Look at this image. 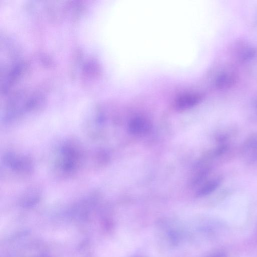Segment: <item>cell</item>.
Segmentation results:
<instances>
[{
  "mask_svg": "<svg viewBox=\"0 0 257 257\" xmlns=\"http://www.w3.org/2000/svg\"><path fill=\"white\" fill-rule=\"evenodd\" d=\"M80 147L75 143L68 142L60 148L56 162V170L60 174L73 175L84 163L86 154Z\"/></svg>",
  "mask_w": 257,
  "mask_h": 257,
  "instance_id": "1",
  "label": "cell"
},
{
  "mask_svg": "<svg viewBox=\"0 0 257 257\" xmlns=\"http://www.w3.org/2000/svg\"><path fill=\"white\" fill-rule=\"evenodd\" d=\"M4 163L11 170L21 174H29L32 171L31 161L25 156L9 153L5 155Z\"/></svg>",
  "mask_w": 257,
  "mask_h": 257,
  "instance_id": "2",
  "label": "cell"
},
{
  "mask_svg": "<svg viewBox=\"0 0 257 257\" xmlns=\"http://www.w3.org/2000/svg\"><path fill=\"white\" fill-rule=\"evenodd\" d=\"M151 127L150 122L146 118L135 117L130 120L127 125L128 132L133 135H140L148 132Z\"/></svg>",
  "mask_w": 257,
  "mask_h": 257,
  "instance_id": "3",
  "label": "cell"
},
{
  "mask_svg": "<svg viewBox=\"0 0 257 257\" xmlns=\"http://www.w3.org/2000/svg\"><path fill=\"white\" fill-rule=\"evenodd\" d=\"M202 96L197 93H188L179 96L175 102V108L179 110L189 109L197 105Z\"/></svg>",
  "mask_w": 257,
  "mask_h": 257,
  "instance_id": "4",
  "label": "cell"
},
{
  "mask_svg": "<svg viewBox=\"0 0 257 257\" xmlns=\"http://www.w3.org/2000/svg\"><path fill=\"white\" fill-rule=\"evenodd\" d=\"M242 154L246 160L250 163L257 162V135L249 137L244 143Z\"/></svg>",
  "mask_w": 257,
  "mask_h": 257,
  "instance_id": "5",
  "label": "cell"
},
{
  "mask_svg": "<svg viewBox=\"0 0 257 257\" xmlns=\"http://www.w3.org/2000/svg\"><path fill=\"white\" fill-rule=\"evenodd\" d=\"M236 76L231 73H222L215 80V85L219 89H226L232 86L236 82Z\"/></svg>",
  "mask_w": 257,
  "mask_h": 257,
  "instance_id": "6",
  "label": "cell"
},
{
  "mask_svg": "<svg viewBox=\"0 0 257 257\" xmlns=\"http://www.w3.org/2000/svg\"><path fill=\"white\" fill-rule=\"evenodd\" d=\"M220 182L221 180L218 178L208 181L198 190L197 195L198 196L202 197L210 194L218 188Z\"/></svg>",
  "mask_w": 257,
  "mask_h": 257,
  "instance_id": "7",
  "label": "cell"
},
{
  "mask_svg": "<svg viewBox=\"0 0 257 257\" xmlns=\"http://www.w3.org/2000/svg\"><path fill=\"white\" fill-rule=\"evenodd\" d=\"M255 54V51L254 50H248L242 56L243 60H247L251 59Z\"/></svg>",
  "mask_w": 257,
  "mask_h": 257,
  "instance_id": "8",
  "label": "cell"
}]
</instances>
